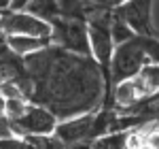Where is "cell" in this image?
<instances>
[{
    "label": "cell",
    "instance_id": "6da1fadb",
    "mask_svg": "<svg viewBox=\"0 0 159 149\" xmlns=\"http://www.w3.org/2000/svg\"><path fill=\"white\" fill-rule=\"evenodd\" d=\"M30 74V100L47 107L57 119L96 111L104 102V74L93 55L57 45L24 55Z\"/></svg>",
    "mask_w": 159,
    "mask_h": 149
},
{
    "label": "cell",
    "instance_id": "7a4b0ae2",
    "mask_svg": "<svg viewBox=\"0 0 159 149\" xmlns=\"http://www.w3.org/2000/svg\"><path fill=\"white\" fill-rule=\"evenodd\" d=\"M51 45L64 47V49H68V51L91 55L87 19L68 17V15H61L57 19H53L51 22Z\"/></svg>",
    "mask_w": 159,
    "mask_h": 149
},
{
    "label": "cell",
    "instance_id": "3957f363",
    "mask_svg": "<svg viewBox=\"0 0 159 149\" xmlns=\"http://www.w3.org/2000/svg\"><path fill=\"white\" fill-rule=\"evenodd\" d=\"M147 62H151V58H148L140 36L119 43L112 53V85L121 83L125 79H132L134 74L140 73V68Z\"/></svg>",
    "mask_w": 159,
    "mask_h": 149
},
{
    "label": "cell",
    "instance_id": "277c9868",
    "mask_svg": "<svg viewBox=\"0 0 159 149\" xmlns=\"http://www.w3.org/2000/svg\"><path fill=\"white\" fill-rule=\"evenodd\" d=\"M57 122H60V119L55 117L53 111H49V109L43 107V104L32 102V100H30L28 109H25L19 117L9 119L11 130L19 138L30 137V134H51V132H55Z\"/></svg>",
    "mask_w": 159,
    "mask_h": 149
},
{
    "label": "cell",
    "instance_id": "5b68a950",
    "mask_svg": "<svg viewBox=\"0 0 159 149\" xmlns=\"http://www.w3.org/2000/svg\"><path fill=\"white\" fill-rule=\"evenodd\" d=\"M96 115H98V109L68 117V119H60L55 126V134L64 143V147L91 145L96 141Z\"/></svg>",
    "mask_w": 159,
    "mask_h": 149
},
{
    "label": "cell",
    "instance_id": "8992f818",
    "mask_svg": "<svg viewBox=\"0 0 159 149\" xmlns=\"http://www.w3.org/2000/svg\"><path fill=\"white\" fill-rule=\"evenodd\" d=\"M112 13L121 17L136 36H159L153 24V0H121Z\"/></svg>",
    "mask_w": 159,
    "mask_h": 149
},
{
    "label": "cell",
    "instance_id": "52a82bcc",
    "mask_svg": "<svg viewBox=\"0 0 159 149\" xmlns=\"http://www.w3.org/2000/svg\"><path fill=\"white\" fill-rule=\"evenodd\" d=\"M0 28L7 34H32V36L51 38V24L25 9H7L0 11Z\"/></svg>",
    "mask_w": 159,
    "mask_h": 149
},
{
    "label": "cell",
    "instance_id": "ba28073f",
    "mask_svg": "<svg viewBox=\"0 0 159 149\" xmlns=\"http://www.w3.org/2000/svg\"><path fill=\"white\" fill-rule=\"evenodd\" d=\"M7 43H9L11 51L19 53V55H28V53H34V51L51 45V38L32 36V34H7Z\"/></svg>",
    "mask_w": 159,
    "mask_h": 149
},
{
    "label": "cell",
    "instance_id": "9c48e42d",
    "mask_svg": "<svg viewBox=\"0 0 159 149\" xmlns=\"http://www.w3.org/2000/svg\"><path fill=\"white\" fill-rule=\"evenodd\" d=\"M25 11L34 13L38 15L40 19H45V22H53V19H57L64 15V7H61V0H28L24 7Z\"/></svg>",
    "mask_w": 159,
    "mask_h": 149
},
{
    "label": "cell",
    "instance_id": "30bf717a",
    "mask_svg": "<svg viewBox=\"0 0 159 149\" xmlns=\"http://www.w3.org/2000/svg\"><path fill=\"white\" fill-rule=\"evenodd\" d=\"M110 30H112V38H115L117 45H119V43H125V41H129V38L136 36L134 30L125 24L121 17H117L115 13H112V17H110Z\"/></svg>",
    "mask_w": 159,
    "mask_h": 149
},
{
    "label": "cell",
    "instance_id": "8fae6325",
    "mask_svg": "<svg viewBox=\"0 0 159 149\" xmlns=\"http://www.w3.org/2000/svg\"><path fill=\"white\" fill-rule=\"evenodd\" d=\"M142 134H144V145L147 147L159 149V122H148L140 126Z\"/></svg>",
    "mask_w": 159,
    "mask_h": 149
},
{
    "label": "cell",
    "instance_id": "7c38bea8",
    "mask_svg": "<svg viewBox=\"0 0 159 149\" xmlns=\"http://www.w3.org/2000/svg\"><path fill=\"white\" fill-rule=\"evenodd\" d=\"M28 0H0V11H7V9H24Z\"/></svg>",
    "mask_w": 159,
    "mask_h": 149
},
{
    "label": "cell",
    "instance_id": "4fadbf2b",
    "mask_svg": "<svg viewBox=\"0 0 159 149\" xmlns=\"http://www.w3.org/2000/svg\"><path fill=\"white\" fill-rule=\"evenodd\" d=\"M0 113L2 115H7V96H4V92L0 89Z\"/></svg>",
    "mask_w": 159,
    "mask_h": 149
}]
</instances>
